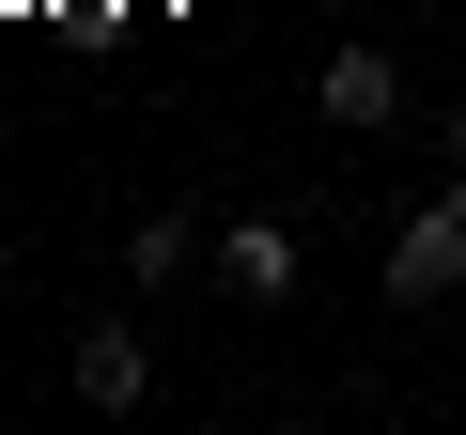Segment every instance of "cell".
<instances>
[{
	"label": "cell",
	"instance_id": "6da1fadb",
	"mask_svg": "<svg viewBox=\"0 0 466 435\" xmlns=\"http://www.w3.org/2000/svg\"><path fill=\"white\" fill-rule=\"evenodd\" d=\"M435 296H466V171L389 218V311H435Z\"/></svg>",
	"mask_w": 466,
	"mask_h": 435
},
{
	"label": "cell",
	"instance_id": "7a4b0ae2",
	"mask_svg": "<svg viewBox=\"0 0 466 435\" xmlns=\"http://www.w3.org/2000/svg\"><path fill=\"white\" fill-rule=\"evenodd\" d=\"M311 109H327V125H389V109H404V63H389L373 32H342V47L311 63Z\"/></svg>",
	"mask_w": 466,
	"mask_h": 435
},
{
	"label": "cell",
	"instance_id": "3957f363",
	"mask_svg": "<svg viewBox=\"0 0 466 435\" xmlns=\"http://www.w3.org/2000/svg\"><path fill=\"white\" fill-rule=\"evenodd\" d=\"M202 265H218L233 296H249V311H280V296H296V218H233V234H218Z\"/></svg>",
	"mask_w": 466,
	"mask_h": 435
},
{
	"label": "cell",
	"instance_id": "277c9868",
	"mask_svg": "<svg viewBox=\"0 0 466 435\" xmlns=\"http://www.w3.org/2000/svg\"><path fill=\"white\" fill-rule=\"evenodd\" d=\"M63 373H78V404H140V389H156V342H140V327H78Z\"/></svg>",
	"mask_w": 466,
	"mask_h": 435
},
{
	"label": "cell",
	"instance_id": "5b68a950",
	"mask_svg": "<svg viewBox=\"0 0 466 435\" xmlns=\"http://www.w3.org/2000/svg\"><path fill=\"white\" fill-rule=\"evenodd\" d=\"M202 265V218H140V234H125V280H187Z\"/></svg>",
	"mask_w": 466,
	"mask_h": 435
},
{
	"label": "cell",
	"instance_id": "8992f818",
	"mask_svg": "<svg viewBox=\"0 0 466 435\" xmlns=\"http://www.w3.org/2000/svg\"><path fill=\"white\" fill-rule=\"evenodd\" d=\"M435 156H451V171H466V94H451V109H435Z\"/></svg>",
	"mask_w": 466,
	"mask_h": 435
}]
</instances>
